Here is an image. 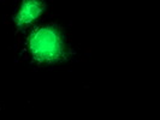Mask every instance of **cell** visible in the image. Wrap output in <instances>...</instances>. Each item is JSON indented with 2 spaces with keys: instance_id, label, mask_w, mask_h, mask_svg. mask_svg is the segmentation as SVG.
<instances>
[{
  "instance_id": "cell-2",
  "label": "cell",
  "mask_w": 160,
  "mask_h": 120,
  "mask_svg": "<svg viewBox=\"0 0 160 120\" xmlns=\"http://www.w3.org/2000/svg\"><path fill=\"white\" fill-rule=\"evenodd\" d=\"M42 2L39 0H27L22 6L21 12L17 16V22L21 25L29 23L34 21L36 17L39 16L42 11Z\"/></svg>"
},
{
  "instance_id": "cell-1",
  "label": "cell",
  "mask_w": 160,
  "mask_h": 120,
  "mask_svg": "<svg viewBox=\"0 0 160 120\" xmlns=\"http://www.w3.org/2000/svg\"><path fill=\"white\" fill-rule=\"evenodd\" d=\"M30 48L39 59H53L60 54L62 43L57 32L51 28H41L32 34Z\"/></svg>"
}]
</instances>
